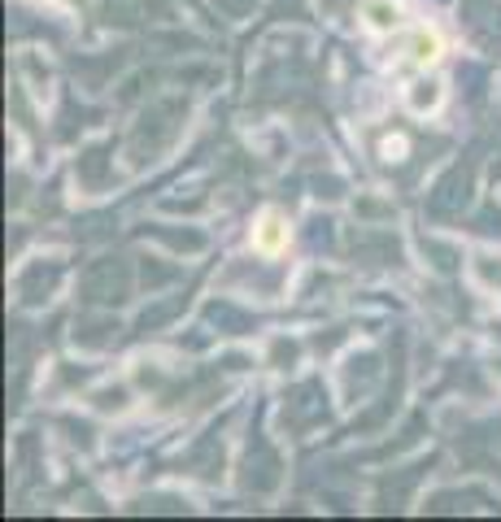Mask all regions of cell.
<instances>
[{
    "mask_svg": "<svg viewBox=\"0 0 501 522\" xmlns=\"http://www.w3.org/2000/svg\"><path fill=\"white\" fill-rule=\"evenodd\" d=\"M436 57H441V40H436V35H414V61H419V66H427V61H436Z\"/></svg>",
    "mask_w": 501,
    "mask_h": 522,
    "instance_id": "cell-3",
    "label": "cell"
},
{
    "mask_svg": "<svg viewBox=\"0 0 501 522\" xmlns=\"http://www.w3.org/2000/svg\"><path fill=\"white\" fill-rule=\"evenodd\" d=\"M253 244L262 252H279L283 244H288V226H283V218L279 214H262V223H257V231H253Z\"/></svg>",
    "mask_w": 501,
    "mask_h": 522,
    "instance_id": "cell-1",
    "label": "cell"
},
{
    "mask_svg": "<svg viewBox=\"0 0 501 522\" xmlns=\"http://www.w3.org/2000/svg\"><path fill=\"white\" fill-rule=\"evenodd\" d=\"M366 23L376 26V31H388V26H397V9L384 5V0H371L366 5Z\"/></svg>",
    "mask_w": 501,
    "mask_h": 522,
    "instance_id": "cell-2",
    "label": "cell"
},
{
    "mask_svg": "<svg viewBox=\"0 0 501 522\" xmlns=\"http://www.w3.org/2000/svg\"><path fill=\"white\" fill-rule=\"evenodd\" d=\"M441 100V87L436 83H419V92H414V109H431Z\"/></svg>",
    "mask_w": 501,
    "mask_h": 522,
    "instance_id": "cell-4",
    "label": "cell"
}]
</instances>
